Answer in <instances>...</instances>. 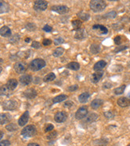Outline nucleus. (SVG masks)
I'll return each mask as SVG.
<instances>
[{"instance_id":"nucleus-32","label":"nucleus","mask_w":130,"mask_h":146,"mask_svg":"<svg viewBox=\"0 0 130 146\" xmlns=\"http://www.w3.org/2000/svg\"><path fill=\"white\" fill-rule=\"evenodd\" d=\"M125 88H126V86L125 85H122L121 86H119L117 88H116L114 90H113V92H114V94L116 95H121L123 93L125 92Z\"/></svg>"},{"instance_id":"nucleus-26","label":"nucleus","mask_w":130,"mask_h":146,"mask_svg":"<svg viewBox=\"0 0 130 146\" xmlns=\"http://www.w3.org/2000/svg\"><path fill=\"white\" fill-rule=\"evenodd\" d=\"M72 26H73V27L75 31H77L82 28V22L81 20H74V21H72Z\"/></svg>"},{"instance_id":"nucleus-43","label":"nucleus","mask_w":130,"mask_h":146,"mask_svg":"<svg viewBox=\"0 0 130 146\" xmlns=\"http://www.w3.org/2000/svg\"><path fill=\"white\" fill-rule=\"evenodd\" d=\"M31 46L33 48H35V49H39L41 47V44L38 42H36V41H34L33 42H32Z\"/></svg>"},{"instance_id":"nucleus-10","label":"nucleus","mask_w":130,"mask_h":146,"mask_svg":"<svg viewBox=\"0 0 130 146\" xmlns=\"http://www.w3.org/2000/svg\"><path fill=\"white\" fill-rule=\"evenodd\" d=\"M29 117H30L29 112H28V111H26L20 117V118L19 119V121H18V123H19V126H24V125L28 122V121H29Z\"/></svg>"},{"instance_id":"nucleus-33","label":"nucleus","mask_w":130,"mask_h":146,"mask_svg":"<svg viewBox=\"0 0 130 146\" xmlns=\"http://www.w3.org/2000/svg\"><path fill=\"white\" fill-rule=\"evenodd\" d=\"M10 92H11V90L8 89L7 86L6 85L0 87V94L1 95H6V96H7V95L10 94Z\"/></svg>"},{"instance_id":"nucleus-4","label":"nucleus","mask_w":130,"mask_h":146,"mask_svg":"<svg viewBox=\"0 0 130 146\" xmlns=\"http://www.w3.org/2000/svg\"><path fill=\"white\" fill-rule=\"evenodd\" d=\"M48 7V3L44 0H37L34 1V9L35 11H45Z\"/></svg>"},{"instance_id":"nucleus-8","label":"nucleus","mask_w":130,"mask_h":146,"mask_svg":"<svg viewBox=\"0 0 130 146\" xmlns=\"http://www.w3.org/2000/svg\"><path fill=\"white\" fill-rule=\"evenodd\" d=\"M67 119V113L66 112H58L54 115V121L58 123H62Z\"/></svg>"},{"instance_id":"nucleus-42","label":"nucleus","mask_w":130,"mask_h":146,"mask_svg":"<svg viewBox=\"0 0 130 146\" xmlns=\"http://www.w3.org/2000/svg\"><path fill=\"white\" fill-rule=\"evenodd\" d=\"M114 43L116 45L119 46L120 44L121 43V36H117L114 38Z\"/></svg>"},{"instance_id":"nucleus-58","label":"nucleus","mask_w":130,"mask_h":146,"mask_svg":"<svg viewBox=\"0 0 130 146\" xmlns=\"http://www.w3.org/2000/svg\"><path fill=\"white\" fill-rule=\"evenodd\" d=\"M129 19H130V18H129Z\"/></svg>"},{"instance_id":"nucleus-7","label":"nucleus","mask_w":130,"mask_h":146,"mask_svg":"<svg viewBox=\"0 0 130 146\" xmlns=\"http://www.w3.org/2000/svg\"><path fill=\"white\" fill-rule=\"evenodd\" d=\"M51 10L53 11L57 12L59 15H65L69 12V8L66 6L63 5H58V6H53L51 7Z\"/></svg>"},{"instance_id":"nucleus-57","label":"nucleus","mask_w":130,"mask_h":146,"mask_svg":"<svg viewBox=\"0 0 130 146\" xmlns=\"http://www.w3.org/2000/svg\"><path fill=\"white\" fill-rule=\"evenodd\" d=\"M129 31H130V28H129Z\"/></svg>"},{"instance_id":"nucleus-18","label":"nucleus","mask_w":130,"mask_h":146,"mask_svg":"<svg viewBox=\"0 0 130 146\" xmlns=\"http://www.w3.org/2000/svg\"><path fill=\"white\" fill-rule=\"evenodd\" d=\"M11 119V116L9 113H0V125L8 123Z\"/></svg>"},{"instance_id":"nucleus-40","label":"nucleus","mask_w":130,"mask_h":146,"mask_svg":"<svg viewBox=\"0 0 130 146\" xmlns=\"http://www.w3.org/2000/svg\"><path fill=\"white\" fill-rule=\"evenodd\" d=\"M54 125H52V124H48L46 126V128H45V132L46 133H48V132H50V131L54 130Z\"/></svg>"},{"instance_id":"nucleus-9","label":"nucleus","mask_w":130,"mask_h":146,"mask_svg":"<svg viewBox=\"0 0 130 146\" xmlns=\"http://www.w3.org/2000/svg\"><path fill=\"white\" fill-rule=\"evenodd\" d=\"M15 70L18 74H23L24 72L27 70V64L19 62H17L15 65Z\"/></svg>"},{"instance_id":"nucleus-52","label":"nucleus","mask_w":130,"mask_h":146,"mask_svg":"<svg viewBox=\"0 0 130 146\" xmlns=\"http://www.w3.org/2000/svg\"><path fill=\"white\" fill-rule=\"evenodd\" d=\"M30 41H31V38H26V42H29Z\"/></svg>"},{"instance_id":"nucleus-16","label":"nucleus","mask_w":130,"mask_h":146,"mask_svg":"<svg viewBox=\"0 0 130 146\" xmlns=\"http://www.w3.org/2000/svg\"><path fill=\"white\" fill-rule=\"evenodd\" d=\"M9 11H10V5L7 2L0 0V14L7 13Z\"/></svg>"},{"instance_id":"nucleus-21","label":"nucleus","mask_w":130,"mask_h":146,"mask_svg":"<svg viewBox=\"0 0 130 146\" xmlns=\"http://www.w3.org/2000/svg\"><path fill=\"white\" fill-rule=\"evenodd\" d=\"M103 105V101L101 99H94L92 102H91L90 106L92 109L94 110H97Z\"/></svg>"},{"instance_id":"nucleus-3","label":"nucleus","mask_w":130,"mask_h":146,"mask_svg":"<svg viewBox=\"0 0 130 146\" xmlns=\"http://www.w3.org/2000/svg\"><path fill=\"white\" fill-rule=\"evenodd\" d=\"M36 127L34 125H27V126L24 127L23 130L21 132V134L24 137H32L36 134Z\"/></svg>"},{"instance_id":"nucleus-22","label":"nucleus","mask_w":130,"mask_h":146,"mask_svg":"<svg viewBox=\"0 0 130 146\" xmlns=\"http://www.w3.org/2000/svg\"><path fill=\"white\" fill-rule=\"evenodd\" d=\"M93 29L94 30H98L101 35H106L107 33H108V29L105 26L100 25V24H96V25H94L93 27Z\"/></svg>"},{"instance_id":"nucleus-13","label":"nucleus","mask_w":130,"mask_h":146,"mask_svg":"<svg viewBox=\"0 0 130 146\" xmlns=\"http://www.w3.org/2000/svg\"><path fill=\"white\" fill-rule=\"evenodd\" d=\"M117 105L122 108L130 106V99L127 98H120L117 100Z\"/></svg>"},{"instance_id":"nucleus-55","label":"nucleus","mask_w":130,"mask_h":146,"mask_svg":"<svg viewBox=\"0 0 130 146\" xmlns=\"http://www.w3.org/2000/svg\"><path fill=\"white\" fill-rule=\"evenodd\" d=\"M128 97H129V98H130V93H129V95H128Z\"/></svg>"},{"instance_id":"nucleus-47","label":"nucleus","mask_w":130,"mask_h":146,"mask_svg":"<svg viewBox=\"0 0 130 146\" xmlns=\"http://www.w3.org/2000/svg\"><path fill=\"white\" fill-rule=\"evenodd\" d=\"M42 29H43L44 31H46V32H51L52 30H53L52 27L49 26V25H46V26H44V27L42 28Z\"/></svg>"},{"instance_id":"nucleus-1","label":"nucleus","mask_w":130,"mask_h":146,"mask_svg":"<svg viewBox=\"0 0 130 146\" xmlns=\"http://www.w3.org/2000/svg\"><path fill=\"white\" fill-rule=\"evenodd\" d=\"M90 7L94 12H101L106 7V3L102 0H92L90 3Z\"/></svg>"},{"instance_id":"nucleus-41","label":"nucleus","mask_w":130,"mask_h":146,"mask_svg":"<svg viewBox=\"0 0 130 146\" xmlns=\"http://www.w3.org/2000/svg\"><path fill=\"white\" fill-rule=\"evenodd\" d=\"M63 42L64 39L62 38H61V37H59V38H56V39L54 40V45H56V46H58V45L63 43Z\"/></svg>"},{"instance_id":"nucleus-49","label":"nucleus","mask_w":130,"mask_h":146,"mask_svg":"<svg viewBox=\"0 0 130 146\" xmlns=\"http://www.w3.org/2000/svg\"><path fill=\"white\" fill-rule=\"evenodd\" d=\"M73 105H74V103L72 102L71 101H68L64 103V107H66V108H70V107L72 106Z\"/></svg>"},{"instance_id":"nucleus-2","label":"nucleus","mask_w":130,"mask_h":146,"mask_svg":"<svg viewBox=\"0 0 130 146\" xmlns=\"http://www.w3.org/2000/svg\"><path fill=\"white\" fill-rule=\"evenodd\" d=\"M46 66V62L42 58H36L30 63V68L33 71H38Z\"/></svg>"},{"instance_id":"nucleus-44","label":"nucleus","mask_w":130,"mask_h":146,"mask_svg":"<svg viewBox=\"0 0 130 146\" xmlns=\"http://www.w3.org/2000/svg\"><path fill=\"white\" fill-rule=\"evenodd\" d=\"M128 46H120V47H117L115 49L114 52L116 53H117V52H120V51H122V50H126Z\"/></svg>"},{"instance_id":"nucleus-5","label":"nucleus","mask_w":130,"mask_h":146,"mask_svg":"<svg viewBox=\"0 0 130 146\" xmlns=\"http://www.w3.org/2000/svg\"><path fill=\"white\" fill-rule=\"evenodd\" d=\"M18 106V103L15 101L13 100H9L4 102L3 104V108L4 110H15Z\"/></svg>"},{"instance_id":"nucleus-56","label":"nucleus","mask_w":130,"mask_h":146,"mask_svg":"<svg viewBox=\"0 0 130 146\" xmlns=\"http://www.w3.org/2000/svg\"><path fill=\"white\" fill-rule=\"evenodd\" d=\"M128 146H130V144H129V145H128Z\"/></svg>"},{"instance_id":"nucleus-34","label":"nucleus","mask_w":130,"mask_h":146,"mask_svg":"<svg viewBox=\"0 0 130 146\" xmlns=\"http://www.w3.org/2000/svg\"><path fill=\"white\" fill-rule=\"evenodd\" d=\"M6 129H7L8 131L14 132V131H15L18 129V126L16 125L15 124H14V123H11V124H8L6 126Z\"/></svg>"},{"instance_id":"nucleus-38","label":"nucleus","mask_w":130,"mask_h":146,"mask_svg":"<svg viewBox=\"0 0 130 146\" xmlns=\"http://www.w3.org/2000/svg\"><path fill=\"white\" fill-rule=\"evenodd\" d=\"M57 135H58L57 132H56V131H53V132H52V133H50V134L47 135L46 138H47L48 140H51V139L55 138L56 137H57Z\"/></svg>"},{"instance_id":"nucleus-15","label":"nucleus","mask_w":130,"mask_h":146,"mask_svg":"<svg viewBox=\"0 0 130 146\" xmlns=\"http://www.w3.org/2000/svg\"><path fill=\"white\" fill-rule=\"evenodd\" d=\"M86 35L87 34H86V30H85V29H83V28H81L80 30H78V31H76L74 38H76V39L82 40L86 37Z\"/></svg>"},{"instance_id":"nucleus-39","label":"nucleus","mask_w":130,"mask_h":146,"mask_svg":"<svg viewBox=\"0 0 130 146\" xmlns=\"http://www.w3.org/2000/svg\"><path fill=\"white\" fill-rule=\"evenodd\" d=\"M26 28L27 29L28 31H34L36 29V26L34 23H28L26 26Z\"/></svg>"},{"instance_id":"nucleus-12","label":"nucleus","mask_w":130,"mask_h":146,"mask_svg":"<svg viewBox=\"0 0 130 146\" xmlns=\"http://www.w3.org/2000/svg\"><path fill=\"white\" fill-rule=\"evenodd\" d=\"M0 35L3 36L4 38H7V37H11V29L7 27V26H4L3 27L0 28Z\"/></svg>"},{"instance_id":"nucleus-59","label":"nucleus","mask_w":130,"mask_h":146,"mask_svg":"<svg viewBox=\"0 0 130 146\" xmlns=\"http://www.w3.org/2000/svg\"><path fill=\"white\" fill-rule=\"evenodd\" d=\"M101 146H102V145H101Z\"/></svg>"},{"instance_id":"nucleus-31","label":"nucleus","mask_w":130,"mask_h":146,"mask_svg":"<svg viewBox=\"0 0 130 146\" xmlns=\"http://www.w3.org/2000/svg\"><path fill=\"white\" fill-rule=\"evenodd\" d=\"M64 51H65V50H64L63 47H58L57 49H55L54 51L53 52V55L56 57V58H58V57L62 55Z\"/></svg>"},{"instance_id":"nucleus-35","label":"nucleus","mask_w":130,"mask_h":146,"mask_svg":"<svg viewBox=\"0 0 130 146\" xmlns=\"http://www.w3.org/2000/svg\"><path fill=\"white\" fill-rule=\"evenodd\" d=\"M105 18H107V19H114L117 17V12L116 11H111L107 13L104 16Z\"/></svg>"},{"instance_id":"nucleus-11","label":"nucleus","mask_w":130,"mask_h":146,"mask_svg":"<svg viewBox=\"0 0 130 146\" xmlns=\"http://www.w3.org/2000/svg\"><path fill=\"white\" fill-rule=\"evenodd\" d=\"M24 97L26 98L27 99H33L35 98L36 96H37V92L34 89H28L27 90L24 92Z\"/></svg>"},{"instance_id":"nucleus-23","label":"nucleus","mask_w":130,"mask_h":146,"mask_svg":"<svg viewBox=\"0 0 130 146\" xmlns=\"http://www.w3.org/2000/svg\"><path fill=\"white\" fill-rule=\"evenodd\" d=\"M90 95L89 93H87V92H85V93H82V94H81L79 95L78 97V100L79 102L81 103H86L88 102V100L90 98Z\"/></svg>"},{"instance_id":"nucleus-20","label":"nucleus","mask_w":130,"mask_h":146,"mask_svg":"<svg viewBox=\"0 0 130 146\" xmlns=\"http://www.w3.org/2000/svg\"><path fill=\"white\" fill-rule=\"evenodd\" d=\"M7 88L10 90H14L15 89L17 86H18V81L15 78H11L10 79L9 81L7 83V85H6Z\"/></svg>"},{"instance_id":"nucleus-29","label":"nucleus","mask_w":130,"mask_h":146,"mask_svg":"<svg viewBox=\"0 0 130 146\" xmlns=\"http://www.w3.org/2000/svg\"><path fill=\"white\" fill-rule=\"evenodd\" d=\"M55 78H56L55 74H54V73H50V74H48L47 75H46V76L44 77L43 81L45 82H52V81H54Z\"/></svg>"},{"instance_id":"nucleus-6","label":"nucleus","mask_w":130,"mask_h":146,"mask_svg":"<svg viewBox=\"0 0 130 146\" xmlns=\"http://www.w3.org/2000/svg\"><path fill=\"white\" fill-rule=\"evenodd\" d=\"M87 114H88V109H87V107L82 106L81 107V108H79L78 111L76 112L75 117L78 120H82V119L85 118L87 116Z\"/></svg>"},{"instance_id":"nucleus-37","label":"nucleus","mask_w":130,"mask_h":146,"mask_svg":"<svg viewBox=\"0 0 130 146\" xmlns=\"http://www.w3.org/2000/svg\"><path fill=\"white\" fill-rule=\"evenodd\" d=\"M104 116H105L106 118L111 119L114 117V113H113L112 111H106V112H105V113H104Z\"/></svg>"},{"instance_id":"nucleus-48","label":"nucleus","mask_w":130,"mask_h":146,"mask_svg":"<svg viewBox=\"0 0 130 146\" xmlns=\"http://www.w3.org/2000/svg\"><path fill=\"white\" fill-rule=\"evenodd\" d=\"M52 42V41L50 39H48V38H46V39H44L42 41V45L45 46H49V45H50Z\"/></svg>"},{"instance_id":"nucleus-17","label":"nucleus","mask_w":130,"mask_h":146,"mask_svg":"<svg viewBox=\"0 0 130 146\" xmlns=\"http://www.w3.org/2000/svg\"><path fill=\"white\" fill-rule=\"evenodd\" d=\"M104 75V72L103 71H98L94 73V74L92 75L91 78V81L93 83H98L101 80V78L103 77Z\"/></svg>"},{"instance_id":"nucleus-50","label":"nucleus","mask_w":130,"mask_h":146,"mask_svg":"<svg viewBox=\"0 0 130 146\" xmlns=\"http://www.w3.org/2000/svg\"><path fill=\"white\" fill-rule=\"evenodd\" d=\"M27 146H39V145L37 143H30V144H28Z\"/></svg>"},{"instance_id":"nucleus-14","label":"nucleus","mask_w":130,"mask_h":146,"mask_svg":"<svg viewBox=\"0 0 130 146\" xmlns=\"http://www.w3.org/2000/svg\"><path fill=\"white\" fill-rule=\"evenodd\" d=\"M19 81L21 84H23V86H27L32 82V77L30 74H25L19 78Z\"/></svg>"},{"instance_id":"nucleus-36","label":"nucleus","mask_w":130,"mask_h":146,"mask_svg":"<svg viewBox=\"0 0 130 146\" xmlns=\"http://www.w3.org/2000/svg\"><path fill=\"white\" fill-rule=\"evenodd\" d=\"M20 37L19 35H17L16 34L15 35H13L11 37V38L9 39V41H10V42H12V43H15V42H17L19 40Z\"/></svg>"},{"instance_id":"nucleus-45","label":"nucleus","mask_w":130,"mask_h":146,"mask_svg":"<svg viewBox=\"0 0 130 146\" xmlns=\"http://www.w3.org/2000/svg\"><path fill=\"white\" fill-rule=\"evenodd\" d=\"M78 89V86L77 85H73V86H70V87H68V90L70 91V92H74V91L77 90Z\"/></svg>"},{"instance_id":"nucleus-24","label":"nucleus","mask_w":130,"mask_h":146,"mask_svg":"<svg viewBox=\"0 0 130 146\" xmlns=\"http://www.w3.org/2000/svg\"><path fill=\"white\" fill-rule=\"evenodd\" d=\"M98 118V115L97 114V113H91L90 114L88 117H87V118L86 119V121H85V122L86 123H93L95 121H97Z\"/></svg>"},{"instance_id":"nucleus-28","label":"nucleus","mask_w":130,"mask_h":146,"mask_svg":"<svg viewBox=\"0 0 130 146\" xmlns=\"http://www.w3.org/2000/svg\"><path fill=\"white\" fill-rule=\"evenodd\" d=\"M100 50H101V48H100V46L98 44H92L90 46V51L94 54H98Z\"/></svg>"},{"instance_id":"nucleus-53","label":"nucleus","mask_w":130,"mask_h":146,"mask_svg":"<svg viewBox=\"0 0 130 146\" xmlns=\"http://www.w3.org/2000/svg\"><path fill=\"white\" fill-rule=\"evenodd\" d=\"M2 70H3V69H2V67L0 66V74H1V72H2Z\"/></svg>"},{"instance_id":"nucleus-46","label":"nucleus","mask_w":130,"mask_h":146,"mask_svg":"<svg viewBox=\"0 0 130 146\" xmlns=\"http://www.w3.org/2000/svg\"><path fill=\"white\" fill-rule=\"evenodd\" d=\"M11 143L7 140H4V141H0V146H10Z\"/></svg>"},{"instance_id":"nucleus-54","label":"nucleus","mask_w":130,"mask_h":146,"mask_svg":"<svg viewBox=\"0 0 130 146\" xmlns=\"http://www.w3.org/2000/svg\"><path fill=\"white\" fill-rule=\"evenodd\" d=\"M3 62V59L2 58H0V63H2Z\"/></svg>"},{"instance_id":"nucleus-19","label":"nucleus","mask_w":130,"mask_h":146,"mask_svg":"<svg viewBox=\"0 0 130 146\" xmlns=\"http://www.w3.org/2000/svg\"><path fill=\"white\" fill-rule=\"evenodd\" d=\"M106 66V62L101 60L98 62L97 63H95L94 66V70L95 71H101V70H103L104 68Z\"/></svg>"},{"instance_id":"nucleus-51","label":"nucleus","mask_w":130,"mask_h":146,"mask_svg":"<svg viewBox=\"0 0 130 146\" xmlns=\"http://www.w3.org/2000/svg\"><path fill=\"white\" fill-rule=\"evenodd\" d=\"M3 132H2V131L0 130V140H1V139L3 138Z\"/></svg>"},{"instance_id":"nucleus-27","label":"nucleus","mask_w":130,"mask_h":146,"mask_svg":"<svg viewBox=\"0 0 130 146\" xmlns=\"http://www.w3.org/2000/svg\"><path fill=\"white\" fill-rule=\"evenodd\" d=\"M78 16L79 19L82 21H88L90 18V16L88 13H86L84 11H80L79 13H78Z\"/></svg>"},{"instance_id":"nucleus-25","label":"nucleus","mask_w":130,"mask_h":146,"mask_svg":"<svg viewBox=\"0 0 130 146\" xmlns=\"http://www.w3.org/2000/svg\"><path fill=\"white\" fill-rule=\"evenodd\" d=\"M66 67L68 69H70L72 70H78L80 69V65L78 62H70L69 64H67Z\"/></svg>"},{"instance_id":"nucleus-30","label":"nucleus","mask_w":130,"mask_h":146,"mask_svg":"<svg viewBox=\"0 0 130 146\" xmlns=\"http://www.w3.org/2000/svg\"><path fill=\"white\" fill-rule=\"evenodd\" d=\"M66 98H67L66 95H65V94L58 95V96H57V97H55L53 99V102L54 103L62 102L65 101Z\"/></svg>"}]
</instances>
